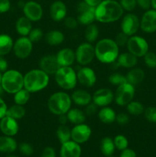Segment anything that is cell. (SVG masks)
Instances as JSON below:
<instances>
[{
	"label": "cell",
	"instance_id": "cell-36",
	"mask_svg": "<svg viewBox=\"0 0 156 157\" xmlns=\"http://www.w3.org/2000/svg\"><path fill=\"white\" fill-rule=\"evenodd\" d=\"M31 93L28 90H26L25 88L23 87L18 92L14 94V101H15V104H18V105L24 106L28 103V101L30 99Z\"/></svg>",
	"mask_w": 156,
	"mask_h": 157
},
{
	"label": "cell",
	"instance_id": "cell-50",
	"mask_svg": "<svg viewBox=\"0 0 156 157\" xmlns=\"http://www.w3.org/2000/svg\"><path fill=\"white\" fill-rule=\"evenodd\" d=\"M137 6L144 10H148L151 7V0H136Z\"/></svg>",
	"mask_w": 156,
	"mask_h": 157
},
{
	"label": "cell",
	"instance_id": "cell-39",
	"mask_svg": "<svg viewBox=\"0 0 156 157\" xmlns=\"http://www.w3.org/2000/svg\"><path fill=\"white\" fill-rule=\"evenodd\" d=\"M109 81H110V84L116 86V87L127 82L125 76L119 73H113L112 75H110L109 77Z\"/></svg>",
	"mask_w": 156,
	"mask_h": 157
},
{
	"label": "cell",
	"instance_id": "cell-20",
	"mask_svg": "<svg viewBox=\"0 0 156 157\" xmlns=\"http://www.w3.org/2000/svg\"><path fill=\"white\" fill-rule=\"evenodd\" d=\"M67 6L64 2L57 0L50 6V16L52 20L60 21L64 20L67 15Z\"/></svg>",
	"mask_w": 156,
	"mask_h": 157
},
{
	"label": "cell",
	"instance_id": "cell-59",
	"mask_svg": "<svg viewBox=\"0 0 156 157\" xmlns=\"http://www.w3.org/2000/svg\"><path fill=\"white\" fill-rule=\"evenodd\" d=\"M2 72H0V84H2Z\"/></svg>",
	"mask_w": 156,
	"mask_h": 157
},
{
	"label": "cell",
	"instance_id": "cell-22",
	"mask_svg": "<svg viewBox=\"0 0 156 157\" xmlns=\"http://www.w3.org/2000/svg\"><path fill=\"white\" fill-rule=\"evenodd\" d=\"M57 60L61 67L71 66L76 61L75 52L71 48H66L60 50L56 55Z\"/></svg>",
	"mask_w": 156,
	"mask_h": 157
},
{
	"label": "cell",
	"instance_id": "cell-4",
	"mask_svg": "<svg viewBox=\"0 0 156 157\" xmlns=\"http://www.w3.org/2000/svg\"><path fill=\"white\" fill-rule=\"evenodd\" d=\"M71 98L66 92L58 91L54 93L47 101V107L55 115L65 114L71 108Z\"/></svg>",
	"mask_w": 156,
	"mask_h": 157
},
{
	"label": "cell",
	"instance_id": "cell-57",
	"mask_svg": "<svg viewBox=\"0 0 156 157\" xmlns=\"http://www.w3.org/2000/svg\"><path fill=\"white\" fill-rule=\"evenodd\" d=\"M151 5L152 9L156 10V0H151Z\"/></svg>",
	"mask_w": 156,
	"mask_h": 157
},
{
	"label": "cell",
	"instance_id": "cell-19",
	"mask_svg": "<svg viewBox=\"0 0 156 157\" xmlns=\"http://www.w3.org/2000/svg\"><path fill=\"white\" fill-rule=\"evenodd\" d=\"M18 124L17 120L9 116H5L0 121V130L6 136H13L18 132Z\"/></svg>",
	"mask_w": 156,
	"mask_h": 157
},
{
	"label": "cell",
	"instance_id": "cell-3",
	"mask_svg": "<svg viewBox=\"0 0 156 157\" xmlns=\"http://www.w3.org/2000/svg\"><path fill=\"white\" fill-rule=\"evenodd\" d=\"M49 75L41 69H33L24 75V88L30 93L41 91L47 87Z\"/></svg>",
	"mask_w": 156,
	"mask_h": 157
},
{
	"label": "cell",
	"instance_id": "cell-48",
	"mask_svg": "<svg viewBox=\"0 0 156 157\" xmlns=\"http://www.w3.org/2000/svg\"><path fill=\"white\" fill-rule=\"evenodd\" d=\"M98 106L96 105L94 103H90L88 105L86 106L85 114L86 116H93L97 112Z\"/></svg>",
	"mask_w": 156,
	"mask_h": 157
},
{
	"label": "cell",
	"instance_id": "cell-32",
	"mask_svg": "<svg viewBox=\"0 0 156 157\" xmlns=\"http://www.w3.org/2000/svg\"><path fill=\"white\" fill-rule=\"evenodd\" d=\"M114 141L110 137L102 138L100 142V150L106 156H111L115 151Z\"/></svg>",
	"mask_w": 156,
	"mask_h": 157
},
{
	"label": "cell",
	"instance_id": "cell-38",
	"mask_svg": "<svg viewBox=\"0 0 156 157\" xmlns=\"http://www.w3.org/2000/svg\"><path fill=\"white\" fill-rule=\"evenodd\" d=\"M113 141H114L115 147H116V148L117 150L122 151L125 149L128 148V141L127 140V138L125 136H123V135L119 134L116 136V137L114 138Z\"/></svg>",
	"mask_w": 156,
	"mask_h": 157
},
{
	"label": "cell",
	"instance_id": "cell-13",
	"mask_svg": "<svg viewBox=\"0 0 156 157\" xmlns=\"http://www.w3.org/2000/svg\"><path fill=\"white\" fill-rule=\"evenodd\" d=\"M92 101L98 107H107L114 101V94L109 88L98 89L92 96Z\"/></svg>",
	"mask_w": 156,
	"mask_h": 157
},
{
	"label": "cell",
	"instance_id": "cell-31",
	"mask_svg": "<svg viewBox=\"0 0 156 157\" xmlns=\"http://www.w3.org/2000/svg\"><path fill=\"white\" fill-rule=\"evenodd\" d=\"M67 116L68 121L75 125L83 124L86 120L85 113L77 108H70L67 113Z\"/></svg>",
	"mask_w": 156,
	"mask_h": 157
},
{
	"label": "cell",
	"instance_id": "cell-42",
	"mask_svg": "<svg viewBox=\"0 0 156 157\" xmlns=\"http://www.w3.org/2000/svg\"><path fill=\"white\" fill-rule=\"evenodd\" d=\"M145 117L148 122L156 124V107H148L144 110Z\"/></svg>",
	"mask_w": 156,
	"mask_h": 157
},
{
	"label": "cell",
	"instance_id": "cell-5",
	"mask_svg": "<svg viewBox=\"0 0 156 157\" xmlns=\"http://www.w3.org/2000/svg\"><path fill=\"white\" fill-rule=\"evenodd\" d=\"M2 86L5 92L15 94L24 87V76L16 70H7L2 75Z\"/></svg>",
	"mask_w": 156,
	"mask_h": 157
},
{
	"label": "cell",
	"instance_id": "cell-30",
	"mask_svg": "<svg viewBox=\"0 0 156 157\" xmlns=\"http://www.w3.org/2000/svg\"><path fill=\"white\" fill-rule=\"evenodd\" d=\"M13 40L9 35H0V55L5 56L8 55L13 49Z\"/></svg>",
	"mask_w": 156,
	"mask_h": 157
},
{
	"label": "cell",
	"instance_id": "cell-1",
	"mask_svg": "<svg viewBox=\"0 0 156 157\" xmlns=\"http://www.w3.org/2000/svg\"><path fill=\"white\" fill-rule=\"evenodd\" d=\"M123 12V9L118 1L102 0L96 7V20L102 23L114 22L120 19Z\"/></svg>",
	"mask_w": 156,
	"mask_h": 157
},
{
	"label": "cell",
	"instance_id": "cell-8",
	"mask_svg": "<svg viewBox=\"0 0 156 157\" xmlns=\"http://www.w3.org/2000/svg\"><path fill=\"white\" fill-rule=\"evenodd\" d=\"M126 46L128 52L134 55L137 58L145 56L149 49L148 41L144 38L138 35L130 36Z\"/></svg>",
	"mask_w": 156,
	"mask_h": 157
},
{
	"label": "cell",
	"instance_id": "cell-6",
	"mask_svg": "<svg viewBox=\"0 0 156 157\" xmlns=\"http://www.w3.org/2000/svg\"><path fill=\"white\" fill-rule=\"evenodd\" d=\"M54 77L58 85L64 90H72L77 84L76 72L70 66L60 67Z\"/></svg>",
	"mask_w": 156,
	"mask_h": 157
},
{
	"label": "cell",
	"instance_id": "cell-14",
	"mask_svg": "<svg viewBox=\"0 0 156 157\" xmlns=\"http://www.w3.org/2000/svg\"><path fill=\"white\" fill-rule=\"evenodd\" d=\"M91 128L84 123L76 124L71 130V140L81 144L88 141L91 136Z\"/></svg>",
	"mask_w": 156,
	"mask_h": 157
},
{
	"label": "cell",
	"instance_id": "cell-55",
	"mask_svg": "<svg viewBox=\"0 0 156 157\" xmlns=\"http://www.w3.org/2000/svg\"><path fill=\"white\" fill-rule=\"evenodd\" d=\"M58 117H58V121H59L60 124H61V125H65V124L67 123V121H68L67 113H65V114L59 115Z\"/></svg>",
	"mask_w": 156,
	"mask_h": 157
},
{
	"label": "cell",
	"instance_id": "cell-21",
	"mask_svg": "<svg viewBox=\"0 0 156 157\" xmlns=\"http://www.w3.org/2000/svg\"><path fill=\"white\" fill-rule=\"evenodd\" d=\"M60 153L61 157H80V146L79 144L70 140L61 144Z\"/></svg>",
	"mask_w": 156,
	"mask_h": 157
},
{
	"label": "cell",
	"instance_id": "cell-34",
	"mask_svg": "<svg viewBox=\"0 0 156 157\" xmlns=\"http://www.w3.org/2000/svg\"><path fill=\"white\" fill-rule=\"evenodd\" d=\"M57 137L61 144L71 140V130L67 126L60 125L57 129Z\"/></svg>",
	"mask_w": 156,
	"mask_h": 157
},
{
	"label": "cell",
	"instance_id": "cell-56",
	"mask_svg": "<svg viewBox=\"0 0 156 157\" xmlns=\"http://www.w3.org/2000/svg\"><path fill=\"white\" fill-rule=\"evenodd\" d=\"M84 1L86 2L90 6H93V7H96L102 0H84Z\"/></svg>",
	"mask_w": 156,
	"mask_h": 157
},
{
	"label": "cell",
	"instance_id": "cell-33",
	"mask_svg": "<svg viewBox=\"0 0 156 157\" xmlns=\"http://www.w3.org/2000/svg\"><path fill=\"white\" fill-rule=\"evenodd\" d=\"M99 31L98 26L92 23V24L87 25L85 32H84V37L87 42L93 43L99 37Z\"/></svg>",
	"mask_w": 156,
	"mask_h": 157
},
{
	"label": "cell",
	"instance_id": "cell-7",
	"mask_svg": "<svg viewBox=\"0 0 156 157\" xmlns=\"http://www.w3.org/2000/svg\"><path fill=\"white\" fill-rule=\"evenodd\" d=\"M96 7L90 6L86 2H79L76 6V19L79 24L83 25H88L96 21L95 15Z\"/></svg>",
	"mask_w": 156,
	"mask_h": 157
},
{
	"label": "cell",
	"instance_id": "cell-17",
	"mask_svg": "<svg viewBox=\"0 0 156 157\" xmlns=\"http://www.w3.org/2000/svg\"><path fill=\"white\" fill-rule=\"evenodd\" d=\"M39 68L47 73L48 75H54L58 69L61 67L57 60L56 55H47L40 59Z\"/></svg>",
	"mask_w": 156,
	"mask_h": 157
},
{
	"label": "cell",
	"instance_id": "cell-53",
	"mask_svg": "<svg viewBox=\"0 0 156 157\" xmlns=\"http://www.w3.org/2000/svg\"><path fill=\"white\" fill-rule=\"evenodd\" d=\"M119 157H137V156H136V153L134 150L126 148L122 150Z\"/></svg>",
	"mask_w": 156,
	"mask_h": 157
},
{
	"label": "cell",
	"instance_id": "cell-11",
	"mask_svg": "<svg viewBox=\"0 0 156 157\" xmlns=\"http://www.w3.org/2000/svg\"><path fill=\"white\" fill-rule=\"evenodd\" d=\"M33 49V43L28 36H21L14 42L13 52L19 59H25L30 56Z\"/></svg>",
	"mask_w": 156,
	"mask_h": 157
},
{
	"label": "cell",
	"instance_id": "cell-51",
	"mask_svg": "<svg viewBox=\"0 0 156 157\" xmlns=\"http://www.w3.org/2000/svg\"><path fill=\"white\" fill-rule=\"evenodd\" d=\"M41 157H56V153L54 148L50 147H47L44 149L41 154Z\"/></svg>",
	"mask_w": 156,
	"mask_h": 157
},
{
	"label": "cell",
	"instance_id": "cell-23",
	"mask_svg": "<svg viewBox=\"0 0 156 157\" xmlns=\"http://www.w3.org/2000/svg\"><path fill=\"white\" fill-rule=\"evenodd\" d=\"M115 63L118 66L125 68H132L137 64L138 58L130 52H124L121 55H119Z\"/></svg>",
	"mask_w": 156,
	"mask_h": 157
},
{
	"label": "cell",
	"instance_id": "cell-12",
	"mask_svg": "<svg viewBox=\"0 0 156 157\" xmlns=\"http://www.w3.org/2000/svg\"><path fill=\"white\" fill-rule=\"evenodd\" d=\"M140 28V20L133 13H128L122 18L121 21L122 32L128 36L134 35Z\"/></svg>",
	"mask_w": 156,
	"mask_h": 157
},
{
	"label": "cell",
	"instance_id": "cell-18",
	"mask_svg": "<svg viewBox=\"0 0 156 157\" xmlns=\"http://www.w3.org/2000/svg\"><path fill=\"white\" fill-rule=\"evenodd\" d=\"M77 81L86 87H91L96 84V75L94 71L89 67H85L79 69L76 73Z\"/></svg>",
	"mask_w": 156,
	"mask_h": 157
},
{
	"label": "cell",
	"instance_id": "cell-47",
	"mask_svg": "<svg viewBox=\"0 0 156 157\" xmlns=\"http://www.w3.org/2000/svg\"><path fill=\"white\" fill-rule=\"evenodd\" d=\"M116 122L119 125H125L129 122V117L125 113H119L116 114Z\"/></svg>",
	"mask_w": 156,
	"mask_h": 157
},
{
	"label": "cell",
	"instance_id": "cell-61",
	"mask_svg": "<svg viewBox=\"0 0 156 157\" xmlns=\"http://www.w3.org/2000/svg\"><path fill=\"white\" fill-rule=\"evenodd\" d=\"M107 157H113V156H107Z\"/></svg>",
	"mask_w": 156,
	"mask_h": 157
},
{
	"label": "cell",
	"instance_id": "cell-29",
	"mask_svg": "<svg viewBox=\"0 0 156 157\" xmlns=\"http://www.w3.org/2000/svg\"><path fill=\"white\" fill-rule=\"evenodd\" d=\"M98 117L103 124H110L116 121V113L113 109L109 107H103L98 112Z\"/></svg>",
	"mask_w": 156,
	"mask_h": 157
},
{
	"label": "cell",
	"instance_id": "cell-2",
	"mask_svg": "<svg viewBox=\"0 0 156 157\" xmlns=\"http://www.w3.org/2000/svg\"><path fill=\"white\" fill-rule=\"evenodd\" d=\"M95 57L103 64H113L117 60L119 55V47L111 38H103L96 43Z\"/></svg>",
	"mask_w": 156,
	"mask_h": 157
},
{
	"label": "cell",
	"instance_id": "cell-46",
	"mask_svg": "<svg viewBox=\"0 0 156 157\" xmlns=\"http://www.w3.org/2000/svg\"><path fill=\"white\" fill-rule=\"evenodd\" d=\"M19 150L22 154L25 156H31L34 153V149L32 146L28 143H21L19 145Z\"/></svg>",
	"mask_w": 156,
	"mask_h": 157
},
{
	"label": "cell",
	"instance_id": "cell-25",
	"mask_svg": "<svg viewBox=\"0 0 156 157\" xmlns=\"http://www.w3.org/2000/svg\"><path fill=\"white\" fill-rule=\"evenodd\" d=\"M125 78L127 82L135 87L143 81L145 78V72L139 67H132V69H131L125 75Z\"/></svg>",
	"mask_w": 156,
	"mask_h": 157
},
{
	"label": "cell",
	"instance_id": "cell-9",
	"mask_svg": "<svg viewBox=\"0 0 156 157\" xmlns=\"http://www.w3.org/2000/svg\"><path fill=\"white\" fill-rule=\"evenodd\" d=\"M135 96V87L125 82L118 86L114 94V100L119 106H126Z\"/></svg>",
	"mask_w": 156,
	"mask_h": 157
},
{
	"label": "cell",
	"instance_id": "cell-58",
	"mask_svg": "<svg viewBox=\"0 0 156 157\" xmlns=\"http://www.w3.org/2000/svg\"><path fill=\"white\" fill-rule=\"evenodd\" d=\"M4 89H3L2 86V84H0V96H1L2 94L3 93H4Z\"/></svg>",
	"mask_w": 156,
	"mask_h": 157
},
{
	"label": "cell",
	"instance_id": "cell-28",
	"mask_svg": "<svg viewBox=\"0 0 156 157\" xmlns=\"http://www.w3.org/2000/svg\"><path fill=\"white\" fill-rule=\"evenodd\" d=\"M17 143L12 136H0V152L10 153H13L17 149Z\"/></svg>",
	"mask_w": 156,
	"mask_h": 157
},
{
	"label": "cell",
	"instance_id": "cell-26",
	"mask_svg": "<svg viewBox=\"0 0 156 157\" xmlns=\"http://www.w3.org/2000/svg\"><path fill=\"white\" fill-rule=\"evenodd\" d=\"M65 37L63 32L58 30H51L44 35V40L46 42L51 46H58L60 45L64 42Z\"/></svg>",
	"mask_w": 156,
	"mask_h": 157
},
{
	"label": "cell",
	"instance_id": "cell-41",
	"mask_svg": "<svg viewBox=\"0 0 156 157\" xmlns=\"http://www.w3.org/2000/svg\"><path fill=\"white\" fill-rule=\"evenodd\" d=\"M43 36H44V34L41 29L39 28H35V29H32L30 33L28 35V38L31 40L32 43H37L43 38Z\"/></svg>",
	"mask_w": 156,
	"mask_h": 157
},
{
	"label": "cell",
	"instance_id": "cell-52",
	"mask_svg": "<svg viewBox=\"0 0 156 157\" xmlns=\"http://www.w3.org/2000/svg\"><path fill=\"white\" fill-rule=\"evenodd\" d=\"M8 107L6 105V102L3 101L2 98L0 97V120L2 118L4 117L5 116H6V112H7Z\"/></svg>",
	"mask_w": 156,
	"mask_h": 157
},
{
	"label": "cell",
	"instance_id": "cell-54",
	"mask_svg": "<svg viewBox=\"0 0 156 157\" xmlns=\"http://www.w3.org/2000/svg\"><path fill=\"white\" fill-rule=\"evenodd\" d=\"M8 69V62L4 56L0 55V72L6 71Z\"/></svg>",
	"mask_w": 156,
	"mask_h": 157
},
{
	"label": "cell",
	"instance_id": "cell-40",
	"mask_svg": "<svg viewBox=\"0 0 156 157\" xmlns=\"http://www.w3.org/2000/svg\"><path fill=\"white\" fill-rule=\"evenodd\" d=\"M144 58V62L149 68H156V54L148 51L145 54Z\"/></svg>",
	"mask_w": 156,
	"mask_h": 157
},
{
	"label": "cell",
	"instance_id": "cell-37",
	"mask_svg": "<svg viewBox=\"0 0 156 157\" xmlns=\"http://www.w3.org/2000/svg\"><path fill=\"white\" fill-rule=\"evenodd\" d=\"M127 110L128 113L133 115V116H139L144 113V106L139 101H132L126 105Z\"/></svg>",
	"mask_w": 156,
	"mask_h": 157
},
{
	"label": "cell",
	"instance_id": "cell-43",
	"mask_svg": "<svg viewBox=\"0 0 156 157\" xmlns=\"http://www.w3.org/2000/svg\"><path fill=\"white\" fill-rule=\"evenodd\" d=\"M119 3L123 10L128 11V12H132L134 10L137 6L136 0H119Z\"/></svg>",
	"mask_w": 156,
	"mask_h": 157
},
{
	"label": "cell",
	"instance_id": "cell-62",
	"mask_svg": "<svg viewBox=\"0 0 156 157\" xmlns=\"http://www.w3.org/2000/svg\"><path fill=\"white\" fill-rule=\"evenodd\" d=\"M114 1H118V0H114Z\"/></svg>",
	"mask_w": 156,
	"mask_h": 157
},
{
	"label": "cell",
	"instance_id": "cell-45",
	"mask_svg": "<svg viewBox=\"0 0 156 157\" xmlns=\"http://www.w3.org/2000/svg\"><path fill=\"white\" fill-rule=\"evenodd\" d=\"M64 23L66 28H67L68 29H71V30L76 29L79 25L77 19L71 16L66 17L64 19Z\"/></svg>",
	"mask_w": 156,
	"mask_h": 157
},
{
	"label": "cell",
	"instance_id": "cell-60",
	"mask_svg": "<svg viewBox=\"0 0 156 157\" xmlns=\"http://www.w3.org/2000/svg\"><path fill=\"white\" fill-rule=\"evenodd\" d=\"M6 157H18L16 156H13V155H10V156H7Z\"/></svg>",
	"mask_w": 156,
	"mask_h": 157
},
{
	"label": "cell",
	"instance_id": "cell-49",
	"mask_svg": "<svg viewBox=\"0 0 156 157\" xmlns=\"http://www.w3.org/2000/svg\"><path fill=\"white\" fill-rule=\"evenodd\" d=\"M10 8L11 3L9 0H0V13H6Z\"/></svg>",
	"mask_w": 156,
	"mask_h": 157
},
{
	"label": "cell",
	"instance_id": "cell-15",
	"mask_svg": "<svg viewBox=\"0 0 156 157\" xmlns=\"http://www.w3.org/2000/svg\"><path fill=\"white\" fill-rule=\"evenodd\" d=\"M23 12L26 18L32 21H38L43 16V9L41 5L35 1H29L23 6Z\"/></svg>",
	"mask_w": 156,
	"mask_h": 157
},
{
	"label": "cell",
	"instance_id": "cell-35",
	"mask_svg": "<svg viewBox=\"0 0 156 157\" xmlns=\"http://www.w3.org/2000/svg\"><path fill=\"white\" fill-rule=\"evenodd\" d=\"M25 109L23 106L18 105V104H15L8 108L7 112H6V116L11 117L15 120L21 119L25 115Z\"/></svg>",
	"mask_w": 156,
	"mask_h": 157
},
{
	"label": "cell",
	"instance_id": "cell-16",
	"mask_svg": "<svg viewBox=\"0 0 156 157\" xmlns=\"http://www.w3.org/2000/svg\"><path fill=\"white\" fill-rule=\"evenodd\" d=\"M140 29L145 33L156 32V10L152 9L145 11L140 20Z\"/></svg>",
	"mask_w": 156,
	"mask_h": 157
},
{
	"label": "cell",
	"instance_id": "cell-10",
	"mask_svg": "<svg viewBox=\"0 0 156 157\" xmlns=\"http://www.w3.org/2000/svg\"><path fill=\"white\" fill-rule=\"evenodd\" d=\"M76 61L80 65L86 66L93 61L95 58V48L90 43L84 42L75 51Z\"/></svg>",
	"mask_w": 156,
	"mask_h": 157
},
{
	"label": "cell",
	"instance_id": "cell-24",
	"mask_svg": "<svg viewBox=\"0 0 156 157\" xmlns=\"http://www.w3.org/2000/svg\"><path fill=\"white\" fill-rule=\"evenodd\" d=\"M70 98L75 104L81 107L88 105L92 101V95L88 91L82 89L74 90Z\"/></svg>",
	"mask_w": 156,
	"mask_h": 157
},
{
	"label": "cell",
	"instance_id": "cell-44",
	"mask_svg": "<svg viewBox=\"0 0 156 157\" xmlns=\"http://www.w3.org/2000/svg\"><path fill=\"white\" fill-rule=\"evenodd\" d=\"M128 38H129V36L122 32L117 34L114 41H116V43L119 47H124L128 43Z\"/></svg>",
	"mask_w": 156,
	"mask_h": 157
},
{
	"label": "cell",
	"instance_id": "cell-27",
	"mask_svg": "<svg viewBox=\"0 0 156 157\" xmlns=\"http://www.w3.org/2000/svg\"><path fill=\"white\" fill-rule=\"evenodd\" d=\"M15 29L21 36H28L32 29V21L25 16L20 17L15 23Z\"/></svg>",
	"mask_w": 156,
	"mask_h": 157
}]
</instances>
